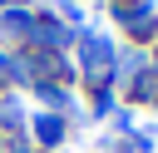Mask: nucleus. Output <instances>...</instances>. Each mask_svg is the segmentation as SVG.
Returning <instances> with one entry per match:
<instances>
[{
	"mask_svg": "<svg viewBox=\"0 0 158 153\" xmlns=\"http://www.w3.org/2000/svg\"><path fill=\"white\" fill-rule=\"evenodd\" d=\"M35 123H40V128H35L40 143H59V138H64V123H59L54 114H44V118H35Z\"/></svg>",
	"mask_w": 158,
	"mask_h": 153,
	"instance_id": "1",
	"label": "nucleus"
},
{
	"mask_svg": "<svg viewBox=\"0 0 158 153\" xmlns=\"http://www.w3.org/2000/svg\"><path fill=\"white\" fill-rule=\"evenodd\" d=\"M104 64H109V44H104V39H89V74L99 79V74H104Z\"/></svg>",
	"mask_w": 158,
	"mask_h": 153,
	"instance_id": "2",
	"label": "nucleus"
}]
</instances>
